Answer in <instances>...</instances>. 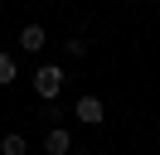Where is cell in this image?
Returning <instances> with one entry per match:
<instances>
[{"label":"cell","mask_w":160,"mask_h":155,"mask_svg":"<svg viewBox=\"0 0 160 155\" xmlns=\"http://www.w3.org/2000/svg\"><path fill=\"white\" fill-rule=\"evenodd\" d=\"M63 48H68V58H82V53H88V39H68Z\"/></svg>","instance_id":"52a82bcc"},{"label":"cell","mask_w":160,"mask_h":155,"mask_svg":"<svg viewBox=\"0 0 160 155\" xmlns=\"http://www.w3.org/2000/svg\"><path fill=\"white\" fill-rule=\"evenodd\" d=\"M29 82H34V92H39L44 102H53V97L63 92V82H68V73H63L58 63H39V68H34V78H29Z\"/></svg>","instance_id":"6da1fadb"},{"label":"cell","mask_w":160,"mask_h":155,"mask_svg":"<svg viewBox=\"0 0 160 155\" xmlns=\"http://www.w3.org/2000/svg\"><path fill=\"white\" fill-rule=\"evenodd\" d=\"M73 150V131L68 126H49L44 131V155H68Z\"/></svg>","instance_id":"3957f363"},{"label":"cell","mask_w":160,"mask_h":155,"mask_svg":"<svg viewBox=\"0 0 160 155\" xmlns=\"http://www.w3.org/2000/svg\"><path fill=\"white\" fill-rule=\"evenodd\" d=\"M44 44H49V29H44V24H24L20 29V48H24V53H39Z\"/></svg>","instance_id":"277c9868"},{"label":"cell","mask_w":160,"mask_h":155,"mask_svg":"<svg viewBox=\"0 0 160 155\" xmlns=\"http://www.w3.org/2000/svg\"><path fill=\"white\" fill-rule=\"evenodd\" d=\"M155 5H160V0H155Z\"/></svg>","instance_id":"ba28073f"},{"label":"cell","mask_w":160,"mask_h":155,"mask_svg":"<svg viewBox=\"0 0 160 155\" xmlns=\"http://www.w3.org/2000/svg\"><path fill=\"white\" fill-rule=\"evenodd\" d=\"M15 78H20V63H15V53H0V87H10Z\"/></svg>","instance_id":"8992f818"},{"label":"cell","mask_w":160,"mask_h":155,"mask_svg":"<svg viewBox=\"0 0 160 155\" xmlns=\"http://www.w3.org/2000/svg\"><path fill=\"white\" fill-rule=\"evenodd\" d=\"M73 121H82V126H102V121H107V102H102L97 92H82L78 102H73Z\"/></svg>","instance_id":"7a4b0ae2"},{"label":"cell","mask_w":160,"mask_h":155,"mask_svg":"<svg viewBox=\"0 0 160 155\" xmlns=\"http://www.w3.org/2000/svg\"><path fill=\"white\" fill-rule=\"evenodd\" d=\"M0 155H29V141H24L20 131H10V136H0Z\"/></svg>","instance_id":"5b68a950"}]
</instances>
